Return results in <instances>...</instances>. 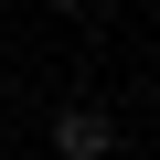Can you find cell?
<instances>
[{"label":"cell","instance_id":"1","mask_svg":"<svg viewBox=\"0 0 160 160\" xmlns=\"http://www.w3.org/2000/svg\"><path fill=\"white\" fill-rule=\"evenodd\" d=\"M53 160H118V118L96 96H64L53 107Z\"/></svg>","mask_w":160,"mask_h":160},{"label":"cell","instance_id":"2","mask_svg":"<svg viewBox=\"0 0 160 160\" xmlns=\"http://www.w3.org/2000/svg\"><path fill=\"white\" fill-rule=\"evenodd\" d=\"M43 11H64V22H86V11H96V0H43Z\"/></svg>","mask_w":160,"mask_h":160}]
</instances>
